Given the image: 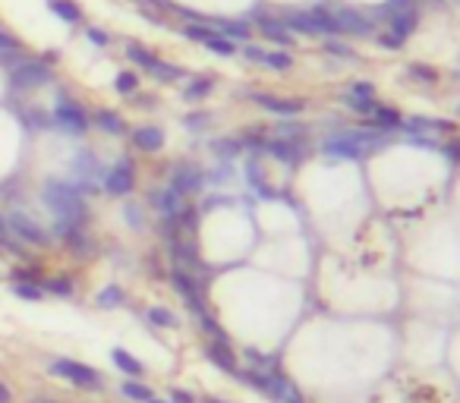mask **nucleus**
Segmentation results:
<instances>
[{
  "label": "nucleus",
  "mask_w": 460,
  "mask_h": 403,
  "mask_svg": "<svg viewBox=\"0 0 460 403\" xmlns=\"http://www.w3.org/2000/svg\"><path fill=\"white\" fill-rule=\"evenodd\" d=\"M41 199H44V205L54 211L57 220H67V224H73V227H85V220H88L85 199L76 192L73 183L48 180L41 189Z\"/></svg>",
  "instance_id": "f03ea898"
},
{
  "label": "nucleus",
  "mask_w": 460,
  "mask_h": 403,
  "mask_svg": "<svg viewBox=\"0 0 460 403\" xmlns=\"http://www.w3.org/2000/svg\"><path fill=\"white\" fill-rule=\"evenodd\" d=\"M277 403H306V400H302V397H300V390H293V394H290V397H284V400H277Z\"/></svg>",
  "instance_id": "052dcab7"
},
{
  "label": "nucleus",
  "mask_w": 460,
  "mask_h": 403,
  "mask_svg": "<svg viewBox=\"0 0 460 403\" xmlns=\"http://www.w3.org/2000/svg\"><path fill=\"white\" fill-rule=\"evenodd\" d=\"M48 10L67 25H79L82 22V10L73 3V0H48Z\"/></svg>",
  "instance_id": "b1692460"
},
{
  "label": "nucleus",
  "mask_w": 460,
  "mask_h": 403,
  "mask_svg": "<svg viewBox=\"0 0 460 403\" xmlns=\"http://www.w3.org/2000/svg\"><path fill=\"white\" fill-rule=\"evenodd\" d=\"M44 290L54 296H60V299H69V296L76 293V283L69 281V277H50L48 283H44Z\"/></svg>",
  "instance_id": "c9c22d12"
},
{
  "label": "nucleus",
  "mask_w": 460,
  "mask_h": 403,
  "mask_svg": "<svg viewBox=\"0 0 460 403\" xmlns=\"http://www.w3.org/2000/svg\"><path fill=\"white\" fill-rule=\"evenodd\" d=\"M262 151L284 164H300L306 157V142L302 139H265Z\"/></svg>",
  "instance_id": "9d476101"
},
{
  "label": "nucleus",
  "mask_w": 460,
  "mask_h": 403,
  "mask_svg": "<svg viewBox=\"0 0 460 403\" xmlns=\"http://www.w3.org/2000/svg\"><path fill=\"white\" fill-rule=\"evenodd\" d=\"M151 205L158 208V211L164 214V218H176V214L183 211V195L174 192V189H158V192H151Z\"/></svg>",
  "instance_id": "f3484780"
},
{
  "label": "nucleus",
  "mask_w": 460,
  "mask_h": 403,
  "mask_svg": "<svg viewBox=\"0 0 460 403\" xmlns=\"http://www.w3.org/2000/svg\"><path fill=\"white\" fill-rule=\"evenodd\" d=\"M170 283H174V290L183 296V299H186V306L193 309L195 315L205 312V299H202V290H199V283L193 281V274H189L186 268H180V264H176V268L170 271Z\"/></svg>",
  "instance_id": "6e6552de"
},
{
  "label": "nucleus",
  "mask_w": 460,
  "mask_h": 403,
  "mask_svg": "<svg viewBox=\"0 0 460 403\" xmlns=\"http://www.w3.org/2000/svg\"><path fill=\"white\" fill-rule=\"evenodd\" d=\"M410 76H413V79H422V82H435V79H438V73H435L432 66H422V63H413V66H410Z\"/></svg>",
  "instance_id": "de8ad7c7"
},
{
  "label": "nucleus",
  "mask_w": 460,
  "mask_h": 403,
  "mask_svg": "<svg viewBox=\"0 0 460 403\" xmlns=\"http://www.w3.org/2000/svg\"><path fill=\"white\" fill-rule=\"evenodd\" d=\"M101 186H104L107 195L120 199V195H130L132 186H136V167H132L130 157H120L104 176H101Z\"/></svg>",
  "instance_id": "39448f33"
},
{
  "label": "nucleus",
  "mask_w": 460,
  "mask_h": 403,
  "mask_svg": "<svg viewBox=\"0 0 460 403\" xmlns=\"http://www.w3.org/2000/svg\"><path fill=\"white\" fill-rule=\"evenodd\" d=\"M445 155L451 157V161H460V142H451V145H445Z\"/></svg>",
  "instance_id": "bf43d9fd"
},
{
  "label": "nucleus",
  "mask_w": 460,
  "mask_h": 403,
  "mask_svg": "<svg viewBox=\"0 0 460 403\" xmlns=\"http://www.w3.org/2000/svg\"><path fill=\"white\" fill-rule=\"evenodd\" d=\"M202 180H205V176H202L199 167H193V164H176L174 176H170V189L180 195H189L202 186Z\"/></svg>",
  "instance_id": "ddd939ff"
},
{
  "label": "nucleus",
  "mask_w": 460,
  "mask_h": 403,
  "mask_svg": "<svg viewBox=\"0 0 460 403\" xmlns=\"http://www.w3.org/2000/svg\"><path fill=\"white\" fill-rule=\"evenodd\" d=\"M13 277H16V283H35L38 268H16L13 271Z\"/></svg>",
  "instance_id": "864d4df0"
},
{
  "label": "nucleus",
  "mask_w": 460,
  "mask_h": 403,
  "mask_svg": "<svg viewBox=\"0 0 460 403\" xmlns=\"http://www.w3.org/2000/svg\"><path fill=\"white\" fill-rule=\"evenodd\" d=\"M369 123L375 126V129H403V113L397 111V107H384V104H375V111H372Z\"/></svg>",
  "instance_id": "aec40b11"
},
{
  "label": "nucleus",
  "mask_w": 460,
  "mask_h": 403,
  "mask_svg": "<svg viewBox=\"0 0 460 403\" xmlns=\"http://www.w3.org/2000/svg\"><path fill=\"white\" fill-rule=\"evenodd\" d=\"M85 35H88V41H92L95 48H107V44H111V35H107L104 29H95V25H92Z\"/></svg>",
  "instance_id": "8fccbe9b"
},
{
  "label": "nucleus",
  "mask_w": 460,
  "mask_h": 403,
  "mask_svg": "<svg viewBox=\"0 0 460 403\" xmlns=\"http://www.w3.org/2000/svg\"><path fill=\"white\" fill-rule=\"evenodd\" d=\"M457 113H460V104H457Z\"/></svg>",
  "instance_id": "338daca9"
},
{
  "label": "nucleus",
  "mask_w": 460,
  "mask_h": 403,
  "mask_svg": "<svg viewBox=\"0 0 460 403\" xmlns=\"http://www.w3.org/2000/svg\"><path fill=\"white\" fill-rule=\"evenodd\" d=\"M95 302H98L101 309H117V306H123V302H126V293H123V287H117V283H111V287H104V290H101V293H98V299H95Z\"/></svg>",
  "instance_id": "2f4dec72"
},
{
  "label": "nucleus",
  "mask_w": 460,
  "mask_h": 403,
  "mask_svg": "<svg viewBox=\"0 0 460 403\" xmlns=\"http://www.w3.org/2000/svg\"><path fill=\"white\" fill-rule=\"evenodd\" d=\"M120 394L126 397V400H136V403H145L155 397V390L148 388V384H142L139 378H126L123 384H120Z\"/></svg>",
  "instance_id": "a878e982"
},
{
  "label": "nucleus",
  "mask_w": 460,
  "mask_h": 403,
  "mask_svg": "<svg viewBox=\"0 0 460 403\" xmlns=\"http://www.w3.org/2000/svg\"><path fill=\"white\" fill-rule=\"evenodd\" d=\"M50 123L60 126V129H67V132H85L88 126H92V120H88V113L82 111L76 101L60 98L57 101V107H54V113H50Z\"/></svg>",
  "instance_id": "423d86ee"
},
{
  "label": "nucleus",
  "mask_w": 460,
  "mask_h": 403,
  "mask_svg": "<svg viewBox=\"0 0 460 403\" xmlns=\"http://www.w3.org/2000/svg\"><path fill=\"white\" fill-rule=\"evenodd\" d=\"M95 123H98L101 129L107 132V136H123V132H126L123 117H120L117 111H107V107H101V111H95Z\"/></svg>",
  "instance_id": "393cba45"
},
{
  "label": "nucleus",
  "mask_w": 460,
  "mask_h": 403,
  "mask_svg": "<svg viewBox=\"0 0 460 403\" xmlns=\"http://www.w3.org/2000/svg\"><path fill=\"white\" fill-rule=\"evenodd\" d=\"M214 88V79H205V76H199V79H193L186 85V92H183V98L186 101H202L208 92Z\"/></svg>",
  "instance_id": "473e14b6"
},
{
  "label": "nucleus",
  "mask_w": 460,
  "mask_h": 403,
  "mask_svg": "<svg viewBox=\"0 0 460 403\" xmlns=\"http://www.w3.org/2000/svg\"><path fill=\"white\" fill-rule=\"evenodd\" d=\"M334 22H337V35H372L375 31V19H369L353 6H340L334 13Z\"/></svg>",
  "instance_id": "1a4fd4ad"
},
{
  "label": "nucleus",
  "mask_w": 460,
  "mask_h": 403,
  "mask_svg": "<svg viewBox=\"0 0 460 403\" xmlns=\"http://www.w3.org/2000/svg\"><path fill=\"white\" fill-rule=\"evenodd\" d=\"M19 48H22V44H19V38H16V35H10V31H4V29H0V54H4V57L19 54Z\"/></svg>",
  "instance_id": "c03bdc74"
},
{
  "label": "nucleus",
  "mask_w": 460,
  "mask_h": 403,
  "mask_svg": "<svg viewBox=\"0 0 460 403\" xmlns=\"http://www.w3.org/2000/svg\"><path fill=\"white\" fill-rule=\"evenodd\" d=\"M170 403H195V397L189 394V390L174 388V390H170Z\"/></svg>",
  "instance_id": "13d9d810"
},
{
  "label": "nucleus",
  "mask_w": 460,
  "mask_h": 403,
  "mask_svg": "<svg viewBox=\"0 0 460 403\" xmlns=\"http://www.w3.org/2000/svg\"><path fill=\"white\" fill-rule=\"evenodd\" d=\"M252 101H256L262 111L274 113V117H296V113L306 111V101H300V98H277V94H271V92L252 94Z\"/></svg>",
  "instance_id": "9b49d317"
},
{
  "label": "nucleus",
  "mask_w": 460,
  "mask_h": 403,
  "mask_svg": "<svg viewBox=\"0 0 460 403\" xmlns=\"http://www.w3.org/2000/svg\"><path fill=\"white\" fill-rule=\"evenodd\" d=\"M145 403H170V400H158V397H151V400H145Z\"/></svg>",
  "instance_id": "69168bd1"
},
{
  "label": "nucleus",
  "mask_w": 460,
  "mask_h": 403,
  "mask_svg": "<svg viewBox=\"0 0 460 403\" xmlns=\"http://www.w3.org/2000/svg\"><path fill=\"white\" fill-rule=\"evenodd\" d=\"M284 29L290 31V35H315V29H312V22H309V13L306 10H290V13H284Z\"/></svg>",
  "instance_id": "5701e85b"
},
{
  "label": "nucleus",
  "mask_w": 460,
  "mask_h": 403,
  "mask_svg": "<svg viewBox=\"0 0 460 403\" xmlns=\"http://www.w3.org/2000/svg\"><path fill=\"white\" fill-rule=\"evenodd\" d=\"M205 403H227V400H218V397H208Z\"/></svg>",
  "instance_id": "0e129e2a"
},
{
  "label": "nucleus",
  "mask_w": 460,
  "mask_h": 403,
  "mask_svg": "<svg viewBox=\"0 0 460 403\" xmlns=\"http://www.w3.org/2000/svg\"><path fill=\"white\" fill-rule=\"evenodd\" d=\"M306 13H309V22H312L315 35H328V38L337 35V22H334L331 10H325V6H312V10H306Z\"/></svg>",
  "instance_id": "4be33fe9"
},
{
  "label": "nucleus",
  "mask_w": 460,
  "mask_h": 403,
  "mask_svg": "<svg viewBox=\"0 0 460 403\" xmlns=\"http://www.w3.org/2000/svg\"><path fill=\"white\" fill-rule=\"evenodd\" d=\"M111 359H113V365H117V369L123 372L126 378H142V375H145V365L139 362L132 353H126L123 346H113V350H111Z\"/></svg>",
  "instance_id": "412c9836"
},
{
  "label": "nucleus",
  "mask_w": 460,
  "mask_h": 403,
  "mask_svg": "<svg viewBox=\"0 0 460 403\" xmlns=\"http://www.w3.org/2000/svg\"><path fill=\"white\" fill-rule=\"evenodd\" d=\"M6 227H10L13 233H16L22 243H29V246H48L50 243V233L44 230L41 224H38L35 218H29V214H22V211H13L10 214V220H6Z\"/></svg>",
  "instance_id": "0eeeda50"
},
{
  "label": "nucleus",
  "mask_w": 460,
  "mask_h": 403,
  "mask_svg": "<svg viewBox=\"0 0 460 403\" xmlns=\"http://www.w3.org/2000/svg\"><path fill=\"white\" fill-rule=\"evenodd\" d=\"M183 35H186L189 41H199V44H205L208 38L214 35V29H211V25H186V29H183Z\"/></svg>",
  "instance_id": "79ce46f5"
},
{
  "label": "nucleus",
  "mask_w": 460,
  "mask_h": 403,
  "mask_svg": "<svg viewBox=\"0 0 460 403\" xmlns=\"http://www.w3.org/2000/svg\"><path fill=\"white\" fill-rule=\"evenodd\" d=\"M69 170H73V186L82 199H88V195L95 192V180L104 176V170H101V164L95 161L92 151H79V155L73 157V164H69Z\"/></svg>",
  "instance_id": "20e7f679"
},
{
  "label": "nucleus",
  "mask_w": 460,
  "mask_h": 403,
  "mask_svg": "<svg viewBox=\"0 0 460 403\" xmlns=\"http://www.w3.org/2000/svg\"><path fill=\"white\" fill-rule=\"evenodd\" d=\"M13 293L25 302H41L44 299V287H38V283H13Z\"/></svg>",
  "instance_id": "e433bc0d"
},
{
  "label": "nucleus",
  "mask_w": 460,
  "mask_h": 403,
  "mask_svg": "<svg viewBox=\"0 0 460 403\" xmlns=\"http://www.w3.org/2000/svg\"><path fill=\"white\" fill-rule=\"evenodd\" d=\"M205 356L211 359V362L218 365L221 372H227V375H237V372H239L237 356H233V350H230V344H227V340H211V344L205 346Z\"/></svg>",
  "instance_id": "2eb2a0df"
},
{
  "label": "nucleus",
  "mask_w": 460,
  "mask_h": 403,
  "mask_svg": "<svg viewBox=\"0 0 460 403\" xmlns=\"http://www.w3.org/2000/svg\"><path fill=\"white\" fill-rule=\"evenodd\" d=\"M113 88H117L120 94H126V98H130V94L139 88V76L130 73V69H123V73H117V79H113Z\"/></svg>",
  "instance_id": "4c0bfd02"
},
{
  "label": "nucleus",
  "mask_w": 460,
  "mask_h": 403,
  "mask_svg": "<svg viewBox=\"0 0 460 403\" xmlns=\"http://www.w3.org/2000/svg\"><path fill=\"white\" fill-rule=\"evenodd\" d=\"M208 120H211V113H205V111L189 113V117H186V129H193V132L205 129V126H208Z\"/></svg>",
  "instance_id": "49530a36"
},
{
  "label": "nucleus",
  "mask_w": 460,
  "mask_h": 403,
  "mask_svg": "<svg viewBox=\"0 0 460 403\" xmlns=\"http://www.w3.org/2000/svg\"><path fill=\"white\" fill-rule=\"evenodd\" d=\"M262 54H265V50L258 48V44H243V57H246V60L262 63Z\"/></svg>",
  "instance_id": "6e6d98bb"
},
{
  "label": "nucleus",
  "mask_w": 460,
  "mask_h": 403,
  "mask_svg": "<svg viewBox=\"0 0 460 403\" xmlns=\"http://www.w3.org/2000/svg\"><path fill=\"white\" fill-rule=\"evenodd\" d=\"M243 151V142H237V139H221V142H214V155L221 157H233Z\"/></svg>",
  "instance_id": "37998d69"
},
{
  "label": "nucleus",
  "mask_w": 460,
  "mask_h": 403,
  "mask_svg": "<svg viewBox=\"0 0 460 403\" xmlns=\"http://www.w3.org/2000/svg\"><path fill=\"white\" fill-rule=\"evenodd\" d=\"M350 94H356V98H375V85L372 82H353Z\"/></svg>",
  "instance_id": "3c124183"
},
{
  "label": "nucleus",
  "mask_w": 460,
  "mask_h": 403,
  "mask_svg": "<svg viewBox=\"0 0 460 403\" xmlns=\"http://www.w3.org/2000/svg\"><path fill=\"white\" fill-rule=\"evenodd\" d=\"M262 66L277 69V73H287V69H293V57H290L287 50H265V54H262Z\"/></svg>",
  "instance_id": "c85d7f7f"
},
{
  "label": "nucleus",
  "mask_w": 460,
  "mask_h": 403,
  "mask_svg": "<svg viewBox=\"0 0 460 403\" xmlns=\"http://www.w3.org/2000/svg\"><path fill=\"white\" fill-rule=\"evenodd\" d=\"M252 22L258 25V31H262V35L268 38L271 44H281V48H290V44H293V35L284 29L281 19L268 16V13H256V19H252Z\"/></svg>",
  "instance_id": "4468645a"
},
{
  "label": "nucleus",
  "mask_w": 460,
  "mask_h": 403,
  "mask_svg": "<svg viewBox=\"0 0 460 403\" xmlns=\"http://www.w3.org/2000/svg\"><path fill=\"white\" fill-rule=\"evenodd\" d=\"M22 123L25 126H35V129H44V126H50V117L41 111H32V113H22Z\"/></svg>",
  "instance_id": "a18cd8bd"
},
{
  "label": "nucleus",
  "mask_w": 460,
  "mask_h": 403,
  "mask_svg": "<svg viewBox=\"0 0 460 403\" xmlns=\"http://www.w3.org/2000/svg\"><path fill=\"white\" fill-rule=\"evenodd\" d=\"M388 142V132L382 129H344V132H334L328 136L325 142L319 145V151L325 157H340V161H359L365 151H378L384 148Z\"/></svg>",
  "instance_id": "f257e3e1"
},
{
  "label": "nucleus",
  "mask_w": 460,
  "mask_h": 403,
  "mask_svg": "<svg viewBox=\"0 0 460 403\" xmlns=\"http://www.w3.org/2000/svg\"><path fill=\"white\" fill-rule=\"evenodd\" d=\"M170 255L176 258V264H199V252L193 243H183V239H170Z\"/></svg>",
  "instance_id": "bb28decb"
},
{
  "label": "nucleus",
  "mask_w": 460,
  "mask_h": 403,
  "mask_svg": "<svg viewBox=\"0 0 460 403\" xmlns=\"http://www.w3.org/2000/svg\"><path fill=\"white\" fill-rule=\"evenodd\" d=\"M208 25H211L218 35L230 38V41H249V35H252V29H249L246 19H211L208 16Z\"/></svg>",
  "instance_id": "dca6fc26"
},
{
  "label": "nucleus",
  "mask_w": 460,
  "mask_h": 403,
  "mask_svg": "<svg viewBox=\"0 0 460 403\" xmlns=\"http://www.w3.org/2000/svg\"><path fill=\"white\" fill-rule=\"evenodd\" d=\"M155 79H161V82H176V79H183L186 76V69L183 66H174V63H164V60H155V66L148 69Z\"/></svg>",
  "instance_id": "7c9ffc66"
},
{
  "label": "nucleus",
  "mask_w": 460,
  "mask_h": 403,
  "mask_svg": "<svg viewBox=\"0 0 460 403\" xmlns=\"http://www.w3.org/2000/svg\"><path fill=\"white\" fill-rule=\"evenodd\" d=\"M388 22H391V35H397L400 41H407V38L416 31V25H419V13H416V6H413V10H403V13L388 16Z\"/></svg>",
  "instance_id": "6ab92c4d"
},
{
  "label": "nucleus",
  "mask_w": 460,
  "mask_h": 403,
  "mask_svg": "<svg viewBox=\"0 0 460 403\" xmlns=\"http://www.w3.org/2000/svg\"><path fill=\"white\" fill-rule=\"evenodd\" d=\"M126 57H130V60L136 63V66H142L145 73H148V69L155 66V60H158V57L151 54V50H145L142 44H136V41H126Z\"/></svg>",
  "instance_id": "c756f323"
},
{
  "label": "nucleus",
  "mask_w": 460,
  "mask_h": 403,
  "mask_svg": "<svg viewBox=\"0 0 460 403\" xmlns=\"http://www.w3.org/2000/svg\"><path fill=\"white\" fill-rule=\"evenodd\" d=\"M205 48L211 50V54H221V57H233V54H237V41H230V38L218 35V31H214V35L205 41Z\"/></svg>",
  "instance_id": "72a5a7b5"
},
{
  "label": "nucleus",
  "mask_w": 460,
  "mask_h": 403,
  "mask_svg": "<svg viewBox=\"0 0 460 403\" xmlns=\"http://www.w3.org/2000/svg\"><path fill=\"white\" fill-rule=\"evenodd\" d=\"M48 372L50 375L67 378V381L76 384V388H85V390L101 388V372H95L92 365H85V362H76V359H54V362L48 365Z\"/></svg>",
  "instance_id": "7ed1b4c3"
},
{
  "label": "nucleus",
  "mask_w": 460,
  "mask_h": 403,
  "mask_svg": "<svg viewBox=\"0 0 460 403\" xmlns=\"http://www.w3.org/2000/svg\"><path fill=\"white\" fill-rule=\"evenodd\" d=\"M0 403H10V388L0 381Z\"/></svg>",
  "instance_id": "680f3d73"
},
{
  "label": "nucleus",
  "mask_w": 460,
  "mask_h": 403,
  "mask_svg": "<svg viewBox=\"0 0 460 403\" xmlns=\"http://www.w3.org/2000/svg\"><path fill=\"white\" fill-rule=\"evenodd\" d=\"M123 218H126V224H132V227H136V230H142V211H139V208L136 205H126V211H123Z\"/></svg>",
  "instance_id": "603ef678"
},
{
  "label": "nucleus",
  "mask_w": 460,
  "mask_h": 403,
  "mask_svg": "<svg viewBox=\"0 0 460 403\" xmlns=\"http://www.w3.org/2000/svg\"><path fill=\"white\" fill-rule=\"evenodd\" d=\"M410 142L419 145V148H438V145H435V139L422 136V132H410Z\"/></svg>",
  "instance_id": "4d7b16f0"
},
{
  "label": "nucleus",
  "mask_w": 460,
  "mask_h": 403,
  "mask_svg": "<svg viewBox=\"0 0 460 403\" xmlns=\"http://www.w3.org/2000/svg\"><path fill=\"white\" fill-rule=\"evenodd\" d=\"M325 50H328V54H334V57H347V60H356V50H353L350 44L337 41V38H328V41H325Z\"/></svg>",
  "instance_id": "a19ab883"
},
{
  "label": "nucleus",
  "mask_w": 460,
  "mask_h": 403,
  "mask_svg": "<svg viewBox=\"0 0 460 403\" xmlns=\"http://www.w3.org/2000/svg\"><path fill=\"white\" fill-rule=\"evenodd\" d=\"M340 101H344L350 111H356V113H363V117H372V111H375V104L378 101L375 98H356V94H340Z\"/></svg>",
  "instance_id": "f704fd0d"
},
{
  "label": "nucleus",
  "mask_w": 460,
  "mask_h": 403,
  "mask_svg": "<svg viewBox=\"0 0 460 403\" xmlns=\"http://www.w3.org/2000/svg\"><path fill=\"white\" fill-rule=\"evenodd\" d=\"M403 10H413V0H384L372 13L375 16H394V13H403Z\"/></svg>",
  "instance_id": "58836bf2"
},
{
  "label": "nucleus",
  "mask_w": 460,
  "mask_h": 403,
  "mask_svg": "<svg viewBox=\"0 0 460 403\" xmlns=\"http://www.w3.org/2000/svg\"><path fill=\"white\" fill-rule=\"evenodd\" d=\"M195 318H199V327L205 334H211V340H227V334H224V327L218 325V321L211 318V315L208 312H202V315H195ZM227 344H230V340H227Z\"/></svg>",
  "instance_id": "ea45409f"
},
{
  "label": "nucleus",
  "mask_w": 460,
  "mask_h": 403,
  "mask_svg": "<svg viewBox=\"0 0 460 403\" xmlns=\"http://www.w3.org/2000/svg\"><path fill=\"white\" fill-rule=\"evenodd\" d=\"M4 233H6V220L0 218V239H4Z\"/></svg>",
  "instance_id": "e2e57ef3"
},
{
  "label": "nucleus",
  "mask_w": 460,
  "mask_h": 403,
  "mask_svg": "<svg viewBox=\"0 0 460 403\" xmlns=\"http://www.w3.org/2000/svg\"><path fill=\"white\" fill-rule=\"evenodd\" d=\"M277 132L287 136V139H302L309 129H306V126H300V123H281V126H277Z\"/></svg>",
  "instance_id": "09e8293b"
},
{
  "label": "nucleus",
  "mask_w": 460,
  "mask_h": 403,
  "mask_svg": "<svg viewBox=\"0 0 460 403\" xmlns=\"http://www.w3.org/2000/svg\"><path fill=\"white\" fill-rule=\"evenodd\" d=\"M378 44H382V48H388V50H400V48H403V41H400L397 35H391V31L378 35Z\"/></svg>",
  "instance_id": "5fc2aeb1"
},
{
  "label": "nucleus",
  "mask_w": 460,
  "mask_h": 403,
  "mask_svg": "<svg viewBox=\"0 0 460 403\" xmlns=\"http://www.w3.org/2000/svg\"><path fill=\"white\" fill-rule=\"evenodd\" d=\"M48 79H50V69L41 66V63H35V60H19V66L10 69L13 88H35Z\"/></svg>",
  "instance_id": "f8f14e48"
},
{
  "label": "nucleus",
  "mask_w": 460,
  "mask_h": 403,
  "mask_svg": "<svg viewBox=\"0 0 460 403\" xmlns=\"http://www.w3.org/2000/svg\"><path fill=\"white\" fill-rule=\"evenodd\" d=\"M145 318H148L151 327H176L180 325V318H176L167 306H151L148 312H145Z\"/></svg>",
  "instance_id": "cd10ccee"
},
{
  "label": "nucleus",
  "mask_w": 460,
  "mask_h": 403,
  "mask_svg": "<svg viewBox=\"0 0 460 403\" xmlns=\"http://www.w3.org/2000/svg\"><path fill=\"white\" fill-rule=\"evenodd\" d=\"M132 145L142 151H161L164 129H158V126H136V129H132Z\"/></svg>",
  "instance_id": "a211bd4d"
}]
</instances>
